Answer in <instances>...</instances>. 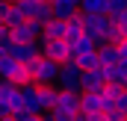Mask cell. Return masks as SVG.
<instances>
[{"mask_svg": "<svg viewBox=\"0 0 127 121\" xmlns=\"http://www.w3.org/2000/svg\"><path fill=\"white\" fill-rule=\"evenodd\" d=\"M50 118H56V121H74V118H80V91L59 89L56 91V103H53V109H50Z\"/></svg>", "mask_w": 127, "mask_h": 121, "instance_id": "cell-1", "label": "cell"}, {"mask_svg": "<svg viewBox=\"0 0 127 121\" xmlns=\"http://www.w3.org/2000/svg\"><path fill=\"white\" fill-rule=\"evenodd\" d=\"M27 68H30V80L35 86H41V83H56V74H59V62L56 59L38 53V56H32V59L27 62Z\"/></svg>", "mask_w": 127, "mask_h": 121, "instance_id": "cell-2", "label": "cell"}, {"mask_svg": "<svg viewBox=\"0 0 127 121\" xmlns=\"http://www.w3.org/2000/svg\"><path fill=\"white\" fill-rule=\"evenodd\" d=\"M0 80L15 83V86H27V83H32L27 62L15 59V56H0Z\"/></svg>", "mask_w": 127, "mask_h": 121, "instance_id": "cell-3", "label": "cell"}, {"mask_svg": "<svg viewBox=\"0 0 127 121\" xmlns=\"http://www.w3.org/2000/svg\"><path fill=\"white\" fill-rule=\"evenodd\" d=\"M80 118L103 121V94L100 91H80Z\"/></svg>", "mask_w": 127, "mask_h": 121, "instance_id": "cell-4", "label": "cell"}, {"mask_svg": "<svg viewBox=\"0 0 127 121\" xmlns=\"http://www.w3.org/2000/svg\"><path fill=\"white\" fill-rule=\"evenodd\" d=\"M80 80H83V68H80L74 59L59 62V74H56V86H59V89H74V91H80Z\"/></svg>", "mask_w": 127, "mask_h": 121, "instance_id": "cell-5", "label": "cell"}, {"mask_svg": "<svg viewBox=\"0 0 127 121\" xmlns=\"http://www.w3.org/2000/svg\"><path fill=\"white\" fill-rule=\"evenodd\" d=\"M9 35H12V41H38L41 38V24L35 18H24L18 27L9 30Z\"/></svg>", "mask_w": 127, "mask_h": 121, "instance_id": "cell-6", "label": "cell"}, {"mask_svg": "<svg viewBox=\"0 0 127 121\" xmlns=\"http://www.w3.org/2000/svg\"><path fill=\"white\" fill-rule=\"evenodd\" d=\"M41 53L56 59V62H68L71 59V41L68 38H44L41 41Z\"/></svg>", "mask_w": 127, "mask_h": 121, "instance_id": "cell-7", "label": "cell"}, {"mask_svg": "<svg viewBox=\"0 0 127 121\" xmlns=\"http://www.w3.org/2000/svg\"><path fill=\"white\" fill-rule=\"evenodd\" d=\"M103 89H106V80H103V71H100V65H97V68H83L80 91H103Z\"/></svg>", "mask_w": 127, "mask_h": 121, "instance_id": "cell-8", "label": "cell"}, {"mask_svg": "<svg viewBox=\"0 0 127 121\" xmlns=\"http://www.w3.org/2000/svg\"><path fill=\"white\" fill-rule=\"evenodd\" d=\"M56 91H59L56 83H41V86H35V94H38V112H50V109H53Z\"/></svg>", "mask_w": 127, "mask_h": 121, "instance_id": "cell-9", "label": "cell"}, {"mask_svg": "<svg viewBox=\"0 0 127 121\" xmlns=\"http://www.w3.org/2000/svg\"><path fill=\"white\" fill-rule=\"evenodd\" d=\"M100 71H103V80H106V83H121V86H127V65L124 62L100 65Z\"/></svg>", "mask_w": 127, "mask_h": 121, "instance_id": "cell-10", "label": "cell"}, {"mask_svg": "<svg viewBox=\"0 0 127 121\" xmlns=\"http://www.w3.org/2000/svg\"><path fill=\"white\" fill-rule=\"evenodd\" d=\"M41 53V41H15V59H21V62H30L32 56H38Z\"/></svg>", "mask_w": 127, "mask_h": 121, "instance_id": "cell-11", "label": "cell"}, {"mask_svg": "<svg viewBox=\"0 0 127 121\" xmlns=\"http://www.w3.org/2000/svg\"><path fill=\"white\" fill-rule=\"evenodd\" d=\"M86 32V24H83V15H80V9L71 15V18H65V38L71 41V38H77V35H83Z\"/></svg>", "mask_w": 127, "mask_h": 121, "instance_id": "cell-12", "label": "cell"}, {"mask_svg": "<svg viewBox=\"0 0 127 121\" xmlns=\"http://www.w3.org/2000/svg\"><path fill=\"white\" fill-rule=\"evenodd\" d=\"M21 106H27V109H32L35 115H41V112H38V94H35V83L21 86Z\"/></svg>", "mask_w": 127, "mask_h": 121, "instance_id": "cell-13", "label": "cell"}, {"mask_svg": "<svg viewBox=\"0 0 127 121\" xmlns=\"http://www.w3.org/2000/svg\"><path fill=\"white\" fill-rule=\"evenodd\" d=\"M50 12H53V18H71L74 12H77V6L71 3V0H50Z\"/></svg>", "mask_w": 127, "mask_h": 121, "instance_id": "cell-14", "label": "cell"}, {"mask_svg": "<svg viewBox=\"0 0 127 121\" xmlns=\"http://www.w3.org/2000/svg\"><path fill=\"white\" fill-rule=\"evenodd\" d=\"M97 59H100V65H115L121 56H118V47L106 41V44H100V47H97Z\"/></svg>", "mask_w": 127, "mask_h": 121, "instance_id": "cell-15", "label": "cell"}, {"mask_svg": "<svg viewBox=\"0 0 127 121\" xmlns=\"http://www.w3.org/2000/svg\"><path fill=\"white\" fill-rule=\"evenodd\" d=\"M71 59L77 62L80 68H97V65H100V59H97V47H95V50H86V53H77V56H71Z\"/></svg>", "mask_w": 127, "mask_h": 121, "instance_id": "cell-16", "label": "cell"}, {"mask_svg": "<svg viewBox=\"0 0 127 121\" xmlns=\"http://www.w3.org/2000/svg\"><path fill=\"white\" fill-rule=\"evenodd\" d=\"M80 12H86V15H95V12H106L109 9V0H80V6H77Z\"/></svg>", "mask_w": 127, "mask_h": 121, "instance_id": "cell-17", "label": "cell"}, {"mask_svg": "<svg viewBox=\"0 0 127 121\" xmlns=\"http://www.w3.org/2000/svg\"><path fill=\"white\" fill-rule=\"evenodd\" d=\"M86 50H95V44H92V38L83 32V35H77V38H71V56H77V53H86Z\"/></svg>", "mask_w": 127, "mask_h": 121, "instance_id": "cell-18", "label": "cell"}, {"mask_svg": "<svg viewBox=\"0 0 127 121\" xmlns=\"http://www.w3.org/2000/svg\"><path fill=\"white\" fill-rule=\"evenodd\" d=\"M121 38H124V30H121V27H118V24L112 21V24L106 27V41H109V44H118Z\"/></svg>", "mask_w": 127, "mask_h": 121, "instance_id": "cell-19", "label": "cell"}, {"mask_svg": "<svg viewBox=\"0 0 127 121\" xmlns=\"http://www.w3.org/2000/svg\"><path fill=\"white\" fill-rule=\"evenodd\" d=\"M35 3H38V0H18L15 6L21 9V15H24V18H32V12H35Z\"/></svg>", "mask_w": 127, "mask_h": 121, "instance_id": "cell-20", "label": "cell"}, {"mask_svg": "<svg viewBox=\"0 0 127 121\" xmlns=\"http://www.w3.org/2000/svg\"><path fill=\"white\" fill-rule=\"evenodd\" d=\"M124 9H127V0H109L106 15H118V12H124Z\"/></svg>", "mask_w": 127, "mask_h": 121, "instance_id": "cell-21", "label": "cell"}, {"mask_svg": "<svg viewBox=\"0 0 127 121\" xmlns=\"http://www.w3.org/2000/svg\"><path fill=\"white\" fill-rule=\"evenodd\" d=\"M3 38H12V35H9V27L0 21V41H3Z\"/></svg>", "mask_w": 127, "mask_h": 121, "instance_id": "cell-22", "label": "cell"}, {"mask_svg": "<svg viewBox=\"0 0 127 121\" xmlns=\"http://www.w3.org/2000/svg\"><path fill=\"white\" fill-rule=\"evenodd\" d=\"M9 115H12V109H9L6 103H0V118H9Z\"/></svg>", "mask_w": 127, "mask_h": 121, "instance_id": "cell-23", "label": "cell"}, {"mask_svg": "<svg viewBox=\"0 0 127 121\" xmlns=\"http://www.w3.org/2000/svg\"><path fill=\"white\" fill-rule=\"evenodd\" d=\"M71 3H74V6H80V0H71Z\"/></svg>", "mask_w": 127, "mask_h": 121, "instance_id": "cell-24", "label": "cell"}, {"mask_svg": "<svg viewBox=\"0 0 127 121\" xmlns=\"http://www.w3.org/2000/svg\"><path fill=\"white\" fill-rule=\"evenodd\" d=\"M118 62H124V65H127V59H118Z\"/></svg>", "mask_w": 127, "mask_h": 121, "instance_id": "cell-25", "label": "cell"}, {"mask_svg": "<svg viewBox=\"0 0 127 121\" xmlns=\"http://www.w3.org/2000/svg\"><path fill=\"white\" fill-rule=\"evenodd\" d=\"M9 3H18V0H9Z\"/></svg>", "mask_w": 127, "mask_h": 121, "instance_id": "cell-26", "label": "cell"}]
</instances>
